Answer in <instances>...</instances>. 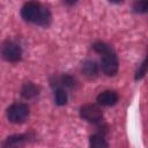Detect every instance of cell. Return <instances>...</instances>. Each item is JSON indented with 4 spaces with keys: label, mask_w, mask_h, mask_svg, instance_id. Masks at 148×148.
<instances>
[{
    "label": "cell",
    "mask_w": 148,
    "mask_h": 148,
    "mask_svg": "<svg viewBox=\"0 0 148 148\" xmlns=\"http://www.w3.org/2000/svg\"><path fill=\"white\" fill-rule=\"evenodd\" d=\"M133 10L139 14H143L148 12V1H136L133 5Z\"/></svg>",
    "instance_id": "4fadbf2b"
},
{
    "label": "cell",
    "mask_w": 148,
    "mask_h": 148,
    "mask_svg": "<svg viewBox=\"0 0 148 148\" xmlns=\"http://www.w3.org/2000/svg\"><path fill=\"white\" fill-rule=\"evenodd\" d=\"M92 49H94L97 53H99V54H104V53H106L108 51L112 50V47H111L110 45H108V44H105V43H103V42H96V43L92 45Z\"/></svg>",
    "instance_id": "7c38bea8"
},
{
    "label": "cell",
    "mask_w": 148,
    "mask_h": 148,
    "mask_svg": "<svg viewBox=\"0 0 148 148\" xmlns=\"http://www.w3.org/2000/svg\"><path fill=\"white\" fill-rule=\"evenodd\" d=\"M147 71H148V54H147L146 59L142 61V64L140 65V67L138 68V71H136V73H135V80L141 79V77L147 73Z\"/></svg>",
    "instance_id": "5bb4252c"
},
{
    "label": "cell",
    "mask_w": 148,
    "mask_h": 148,
    "mask_svg": "<svg viewBox=\"0 0 148 148\" xmlns=\"http://www.w3.org/2000/svg\"><path fill=\"white\" fill-rule=\"evenodd\" d=\"M118 99H119L118 94L112 90H105L97 96V102L104 106H112L118 102Z\"/></svg>",
    "instance_id": "8992f818"
},
{
    "label": "cell",
    "mask_w": 148,
    "mask_h": 148,
    "mask_svg": "<svg viewBox=\"0 0 148 148\" xmlns=\"http://www.w3.org/2000/svg\"><path fill=\"white\" fill-rule=\"evenodd\" d=\"M29 116V108L23 103H14L7 110V117L9 121L18 124L23 123Z\"/></svg>",
    "instance_id": "7a4b0ae2"
},
{
    "label": "cell",
    "mask_w": 148,
    "mask_h": 148,
    "mask_svg": "<svg viewBox=\"0 0 148 148\" xmlns=\"http://www.w3.org/2000/svg\"><path fill=\"white\" fill-rule=\"evenodd\" d=\"M27 142V136L23 134H15L8 136L5 141L2 147L3 148H22Z\"/></svg>",
    "instance_id": "52a82bcc"
},
{
    "label": "cell",
    "mask_w": 148,
    "mask_h": 148,
    "mask_svg": "<svg viewBox=\"0 0 148 148\" xmlns=\"http://www.w3.org/2000/svg\"><path fill=\"white\" fill-rule=\"evenodd\" d=\"M89 148H109L106 140L101 134H94L89 140Z\"/></svg>",
    "instance_id": "9c48e42d"
},
{
    "label": "cell",
    "mask_w": 148,
    "mask_h": 148,
    "mask_svg": "<svg viewBox=\"0 0 148 148\" xmlns=\"http://www.w3.org/2000/svg\"><path fill=\"white\" fill-rule=\"evenodd\" d=\"M82 71H83V73H84L87 76H89V77H94V76L97 75L98 66H97V64H96L95 61H92V60H88V61H86V62L83 64Z\"/></svg>",
    "instance_id": "30bf717a"
},
{
    "label": "cell",
    "mask_w": 148,
    "mask_h": 148,
    "mask_svg": "<svg viewBox=\"0 0 148 148\" xmlns=\"http://www.w3.org/2000/svg\"><path fill=\"white\" fill-rule=\"evenodd\" d=\"M2 57L5 60L9 62H17L21 60L22 57V50L18 44L12 40H7L2 45Z\"/></svg>",
    "instance_id": "277c9868"
},
{
    "label": "cell",
    "mask_w": 148,
    "mask_h": 148,
    "mask_svg": "<svg viewBox=\"0 0 148 148\" xmlns=\"http://www.w3.org/2000/svg\"><path fill=\"white\" fill-rule=\"evenodd\" d=\"M38 91H39V88L32 82H27L21 88V95L25 99H31L36 97L38 95Z\"/></svg>",
    "instance_id": "ba28073f"
},
{
    "label": "cell",
    "mask_w": 148,
    "mask_h": 148,
    "mask_svg": "<svg viewBox=\"0 0 148 148\" xmlns=\"http://www.w3.org/2000/svg\"><path fill=\"white\" fill-rule=\"evenodd\" d=\"M54 101H56L57 105H65L66 104V102H67V94H66L65 89H62V88L56 89Z\"/></svg>",
    "instance_id": "8fae6325"
},
{
    "label": "cell",
    "mask_w": 148,
    "mask_h": 148,
    "mask_svg": "<svg viewBox=\"0 0 148 148\" xmlns=\"http://www.w3.org/2000/svg\"><path fill=\"white\" fill-rule=\"evenodd\" d=\"M101 67L104 74L108 76H113L118 72V59L113 50H110L106 53L102 54Z\"/></svg>",
    "instance_id": "3957f363"
},
{
    "label": "cell",
    "mask_w": 148,
    "mask_h": 148,
    "mask_svg": "<svg viewBox=\"0 0 148 148\" xmlns=\"http://www.w3.org/2000/svg\"><path fill=\"white\" fill-rule=\"evenodd\" d=\"M80 116L89 123H99L102 120V111L95 104H84L80 109Z\"/></svg>",
    "instance_id": "5b68a950"
},
{
    "label": "cell",
    "mask_w": 148,
    "mask_h": 148,
    "mask_svg": "<svg viewBox=\"0 0 148 148\" xmlns=\"http://www.w3.org/2000/svg\"><path fill=\"white\" fill-rule=\"evenodd\" d=\"M21 15L27 22H31L38 25H49L51 22V13L46 7H43L37 2H27L21 9Z\"/></svg>",
    "instance_id": "6da1fadb"
}]
</instances>
